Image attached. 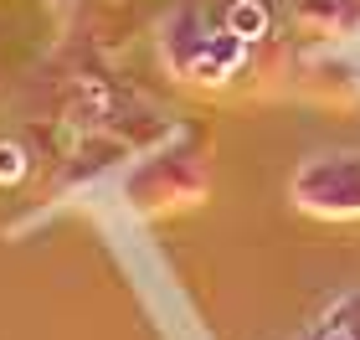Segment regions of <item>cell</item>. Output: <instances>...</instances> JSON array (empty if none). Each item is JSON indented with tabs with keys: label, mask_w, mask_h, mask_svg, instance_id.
I'll return each instance as SVG.
<instances>
[{
	"label": "cell",
	"mask_w": 360,
	"mask_h": 340,
	"mask_svg": "<svg viewBox=\"0 0 360 340\" xmlns=\"http://www.w3.org/2000/svg\"><path fill=\"white\" fill-rule=\"evenodd\" d=\"M232 26L237 31H257V26H263V11H257V6H237L232 11Z\"/></svg>",
	"instance_id": "obj_1"
}]
</instances>
